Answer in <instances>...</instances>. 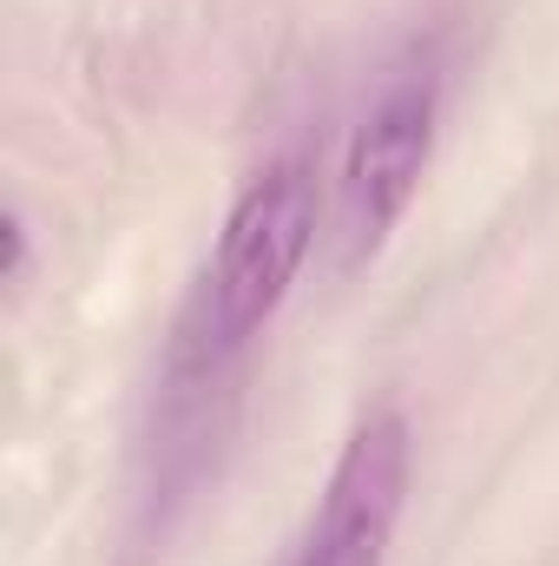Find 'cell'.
I'll list each match as a JSON object with an SVG mask.
<instances>
[{
	"label": "cell",
	"mask_w": 559,
	"mask_h": 566,
	"mask_svg": "<svg viewBox=\"0 0 559 566\" xmlns=\"http://www.w3.org/2000/svg\"><path fill=\"white\" fill-rule=\"evenodd\" d=\"M434 119H441V66L434 53H415L376 93V106L362 113V126L349 133V151H342L336 218H329L342 271L369 264L389 244V231L402 224L421 171H428V151H434Z\"/></svg>",
	"instance_id": "2"
},
{
	"label": "cell",
	"mask_w": 559,
	"mask_h": 566,
	"mask_svg": "<svg viewBox=\"0 0 559 566\" xmlns=\"http://www.w3.org/2000/svg\"><path fill=\"white\" fill-rule=\"evenodd\" d=\"M0 244H7V283H27V224H20V211L7 218V231H0Z\"/></svg>",
	"instance_id": "4"
},
{
	"label": "cell",
	"mask_w": 559,
	"mask_h": 566,
	"mask_svg": "<svg viewBox=\"0 0 559 566\" xmlns=\"http://www.w3.org/2000/svg\"><path fill=\"white\" fill-rule=\"evenodd\" d=\"M316 244V151L289 145L277 158H264L251 171V185L238 191L218 251L204 258V277L184 296V310L218 329L238 349H257V336L271 329L283 310L289 283L303 271Z\"/></svg>",
	"instance_id": "1"
},
{
	"label": "cell",
	"mask_w": 559,
	"mask_h": 566,
	"mask_svg": "<svg viewBox=\"0 0 559 566\" xmlns=\"http://www.w3.org/2000/svg\"><path fill=\"white\" fill-rule=\"evenodd\" d=\"M409 461H415L409 416L395 402L369 409L349 428L289 566H389L402 507H409Z\"/></svg>",
	"instance_id": "3"
}]
</instances>
